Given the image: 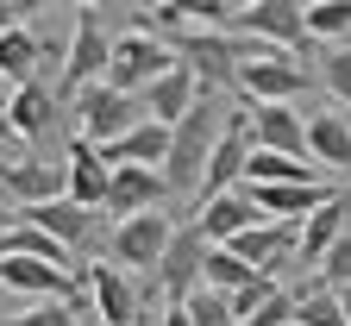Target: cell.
Returning <instances> with one entry per match:
<instances>
[{
    "label": "cell",
    "mask_w": 351,
    "mask_h": 326,
    "mask_svg": "<svg viewBox=\"0 0 351 326\" xmlns=\"http://www.w3.org/2000/svg\"><path fill=\"white\" fill-rule=\"evenodd\" d=\"M339 314H345V326H351V289H339Z\"/></svg>",
    "instance_id": "cell-35"
},
{
    "label": "cell",
    "mask_w": 351,
    "mask_h": 326,
    "mask_svg": "<svg viewBox=\"0 0 351 326\" xmlns=\"http://www.w3.org/2000/svg\"><path fill=\"white\" fill-rule=\"evenodd\" d=\"M295 326H345V314H339V295L332 289H295Z\"/></svg>",
    "instance_id": "cell-25"
},
{
    "label": "cell",
    "mask_w": 351,
    "mask_h": 326,
    "mask_svg": "<svg viewBox=\"0 0 351 326\" xmlns=\"http://www.w3.org/2000/svg\"><path fill=\"white\" fill-rule=\"evenodd\" d=\"M0 289L32 295V301H82V276L51 270L38 257H0Z\"/></svg>",
    "instance_id": "cell-13"
},
{
    "label": "cell",
    "mask_w": 351,
    "mask_h": 326,
    "mask_svg": "<svg viewBox=\"0 0 351 326\" xmlns=\"http://www.w3.org/2000/svg\"><path fill=\"white\" fill-rule=\"evenodd\" d=\"M13 138V126H7V95H0V145Z\"/></svg>",
    "instance_id": "cell-34"
},
{
    "label": "cell",
    "mask_w": 351,
    "mask_h": 326,
    "mask_svg": "<svg viewBox=\"0 0 351 326\" xmlns=\"http://www.w3.org/2000/svg\"><path fill=\"white\" fill-rule=\"evenodd\" d=\"M169 51L176 63H182L201 88H213V95H226V88L239 82V63L251 57V44L239 32H207V25H182L169 38Z\"/></svg>",
    "instance_id": "cell-2"
},
{
    "label": "cell",
    "mask_w": 351,
    "mask_h": 326,
    "mask_svg": "<svg viewBox=\"0 0 351 326\" xmlns=\"http://www.w3.org/2000/svg\"><path fill=\"white\" fill-rule=\"evenodd\" d=\"M7 126H13V138H44V132L57 126L51 88H44V82H19V88H7Z\"/></svg>",
    "instance_id": "cell-20"
},
{
    "label": "cell",
    "mask_w": 351,
    "mask_h": 326,
    "mask_svg": "<svg viewBox=\"0 0 351 326\" xmlns=\"http://www.w3.org/2000/svg\"><path fill=\"white\" fill-rule=\"evenodd\" d=\"M226 119H232L226 95L201 88L195 107L169 126V151H163V163H157V176H163L169 195H195V189H201V170H207V157H213V145H219V132H226Z\"/></svg>",
    "instance_id": "cell-1"
},
{
    "label": "cell",
    "mask_w": 351,
    "mask_h": 326,
    "mask_svg": "<svg viewBox=\"0 0 351 326\" xmlns=\"http://www.w3.org/2000/svg\"><path fill=\"white\" fill-rule=\"evenodd\" d=\"M195 95H201V82H195L182 63H176L169 75H157V82L145 88L138 101H145V119H157V126H176V119H182V113L195 107Z\"/></svg>",
    "instance_id": "cell-22"
},
{
    "label": "cell",
    "mask_w": 351,
    "mask_h": 326,
    "mask_svg": "<svg viewBox=\"0 0 351 326\" xmlns=\"http://www.w3.org/2000/svg\"><path fill=\"white\" fill-rule=\"evenodd\" d=\"M232 32L245 44H263V51H301V44H307L301 0H251V7H239V25Z\"/></svg>",
    "instance_id": "cell-10"
},
{
    "label": "cell",
    "mask_w": 351,
    "mask_h": 326,
    "mask_svg": "<svg viewBox=\"0 0 351 326\" xmlns=\"http://www.w3.org/2000/svg\"><path fill=\"white\" fill-rule=\"evenodd\" d=\"M0 95H7V88H0Z\"/></svg>",
    "instance_id": "cell-36"
},
{
    "label": "cell",
    "mask_w": 351,
    "mask_h": 326,
    "mask_svg": "<svg viewBox=\"0 0 351 326\" xmlns=\"http://www.w3.org/2000/svg\"><path fill=\"white\" fill-rule=\"evenodd\" d=\"M163 326H195V320H189L182 307H163Z\"/></svg>",
    "instance_id": "cell-33"
},
{
    "label": "cell",
    "mask_w": 351,
    "mask_h": 326,
    "mask_svg": "<svg viewBox=\"0 0 351 326\" xmlns=\"http://www.w3.org/2000/svg\"><path fill=\"white\" fill-rule=\"evenodd\" d=\"M320 82L332 88V101H351V51H345V44L320 57Z\"/></svg>",
    "instance_id": "cell-30"
},
{
    "label": "cell",
    "mask_w": 351,
    "mask_h": 326,
    "mask_svg": "<svg viewBox=\"0 0 351 326\" xmlns=\"http://www.w3.org/2000/svg\"><path fill=\"white\" fill-rule=\"evenodd\" d=\"M0 326H88V289L82 301H32L25 314H7Z\"/></svg>",
    "instance_id": "cell-23"
},
{
    "label": "cell",
    "mask_w": 351,
    "mask_h": 326,
    "mask_svg": "<svg viewBox=\"0 0 351 326\" xmlns=\"http://www.w3.org/2000/svg\"><path fill=\"white\" fill-rule=\"evenodd\" d=\"M163 151H169V126H157V119H138L125 138H113V145H101V163L107 170H125V163H138V170H157L163 163Z\"/></svg>",
    "instance_id": "cell-19"
},
{
    "label": "cell",
    "mask_w": 351,
    "mask_h": 326,
    "mask_svg": "<svg viewBox=\"0 0 351 326\" xmlns=\"http://www.w3.org/2000/svg\"><path fill=\"white\" fill-rule=\"evenodd\" d=\"M182 314H189L195 326H239V314H232V295H219V289H195V295L182 301Z\"/></svg>",
    "instance_id": "cell-27"
},
{
    "label": "cell",
    "mask_w": 351,
    "mask_h": 326,
    "mask_svg": "<svg viewBox=\"0 0 351 326\" xmlns=\"http://www.w3.org/2000/svg\"><path fill=\"white\" fill-rule=\"evenodd\" d=\"M138 119H145V101L138 95H119V88H107V82H95V88L75 95V138L95 145V151L113 145V138H125Z\"/></svg>",
    "instance_id": "cell-5"
},
{
    "label": "cell",
    "mask_w": 351,
    "mask_h": 326,
    "mask_svg": "<svg viewBox=\"0 0 351 326\" xmlns=\"http://www.w3.org/2000/svg\"><path fill=\"white\" fill-rule=\"evenodd\" d=\"M82 289H88V314H95L101 326H138V314H145V289L132 283L125 270H113V264H88V270H82Z\"/></svg>",
    "instance_id": "cell-9"
},
{
    "label": "cell",
    "mask_w": 351,
    "mask_h": 326,
    "mask_svg": "<svg viewBox=\"0 0 351 326\" xmlns=\"http://www.w3.org/2000/svg\"><path fill=\"white\" fill-rule=\"evenodd\" d=\"M207 239H201V226L189 220V226H176V239H169V251H163V264L151 270V289L169 301V307H182L195 289H201V264H207Z\"/></svg>",
    "instance_id": "cell-8"
},
{
    "label": "cell",
    "mask_w": 351,
    "mask_h": 326,
    "mask_svg": "<svg viewBox=\"0 0 351 326\" xmlns=\"http://www.w3.org/2000/svg\"><path fill=\"white\" fill-rule=\"evenodd\" d=\"M69 51H63V88L69 95H82V88H95L101 75H107V51H113V38H107V25H101V7H69Z\"/></svg>",
    "instance_id": "cell-7"
},
{
    "label": "cell",
    "mask_w": 351,
    "mask_h": 326,
    "mask_svg": "<svg viewBox=\"0 0 351 326\" xmlns=\"http://www.w3.org/2000/svg\"><path fill=\"white\" fill-rule=\"evenodd\" d=\"M251 276H257L251 264H239V257H232L226 245H213V251H207V264H201V289H219V295H239V289L251 283Z\"/></svg>",
    "instance_id": "cell-24"
},
{
    "label": "cell",
    "mask_w": 351,
    "mask_h": 326,
    "mask_svg": "<svg viewBox=\"0 0 351 326\" xmlns=\"http://www.w3.org/2000/svg\"><path fill=\"white\" fill-rule=\"evenodd\" d=\"M307 157H314L320 170H351V119L339 107L307 113Z\"/></svg>",
    "instance_id": "cell-21"
},
{
    "label": "cell",
    "mask_w": 351,
    "mask_h": 326,
    "mask_svg": "<svg viewBox=\"0 0 351 326\" xmlns=\"http://www.w3.org/2000/svg\"><path fill=\"white\" fill-rule=\"evenodd\" d=\"M245 132L257 151H282V157H307V119L295 107H245ZM314 163V157H307Z\"/></svg>",
    "instance_id": "cell-15"
},
{
    "label": "cell",
    "mask_w": 351,
    "mask_h": 326,
    "mask_svg": "<svg viewBox=\"0 0 351 326\" xmlns=\"http://www.w3.org/2000/svg\"><path fill=\"white\" fill-rule=\"evenodd\" d=\"M251 107H295L307 95V69L289 57V51H263V44H251V57L239 63V82Z\"/></svg>",
    "instance_id": "cell-3"
},
{
    "label": "cell",
    "mask_w": 351,
    "mask_h": 326,
    "mask_svg": "<svg viewBox=\"0 0 351 326\" xmlns=\"http://www.w3.org/2000/svg\"><path fill=\"white\" fill-rule=\"evenodd\" d=\"M0 189H7L19 207H44L63 195V163L44 157H0Z\"/></svg>",
    "instance_id": "cell-16"
},
{
    "label": "cell",
    "mask_w": 351,
    "mask_h": 326,
    "mask_svg": "<svg viewBox=\"0 0 351 326\" xmlns=\"http://www.w3.org/2000/svg\"><path fill=\"white\" fill-rule=\"evenodd\" d=\"M195 226H201V239H207V245H232L239 232L263 226V213H257L251 189H226V195H213V201L195 207Z\"/></svg>",
    "instance_id": "cell-14"
},
{
    "label": "cell",
    "mask_w": 351,
    "mask_h": 326,
    "mask_svg": "<svg viewBox=\"0 0 351 326\" xmlns=\"http://www.w3.org/2000/svg\"><path fill=\"white\" fill-rule=\"evenodd\" d=\"M276 289H282V283H276V276H263V270H257V276H251V283H245V289L232 295V314H239V326H245V320H251V314H257L263 301H270Z\"/></svg>",
    "instance_id": "cell-29"
},
{
    "label": "cell",
    "mask_w": 351,
    "mask_h": 326,
    "mask_svg": "<svg viewBox=\"0 0 351 326\" xmlns=\"http://www.w3.org/2000/svg\"><path fill=\"white\" fill-rule=\"evenodd\" d=\"M289 326H295V320H289Z\"/></svg>",
    "instance_id": "cell-37"
},
{
    "label": "cell",
    "mask_w": 351,
    "mask_h": 326,
    "mask_svg": "<svg viewBox=\"0 0 351 326\" xmlns=\"http://www.w3.org/2000/svg\"><path fill=\"white\" fill-rule=\"evenodd\" d=\"M289 320H295V289H276V295L263 301V307H257L245 326H289Z\"/></svg>",
    "instance_id": "cell-31"
},
{
    "label": "cell",
    "mask_w": 351,
    "mask_h": 326,
    "mask_svg": "<svg viewBox=\"0 0 351 326\" xmlns=\"http://www.w3.org/2000/svg\"><path fill=\"white\" fill-rule=\"evenodd\" d=\"M25 13H32V7H19V0H0V38L19 32V25H25Z\"/></svg>",
    "instance_id": "cell-32"
},
{
    "label": "cell",
    "mask_w": 351,
    "mask_h": 326,
    "mask_svg": "<svg viewBox=\"0 0 351 326\" xmlns=\"http://www.w3.org/2000/svg\"><path fill=\"white\" fill-rule=\"evenodd\" d=\"M19 220L38 226V232H51L69 257H82L88 245H101V213H95V207H75V201H63V195L44 201V207H19Z\"/></svg>",
    "instance_id": "cell-11"
},
{
    "label": "cell",
    "mask_w": 351,
    "mask_h": 326,
    "mask_svg": "<svg viewBox=\"0 0 351 326\" xmlns=\"http://www.w3.org/2000/svg\"><path fill=\"white\" fill-rule=\"evenodd\" d=\"M245 157H251V132H245V107H239V113L226 119V132H219V145H213L207 170H201L195 207H201V201H213V195H226V189H239V182H245Z\"/></svg>",
    "instance_id": "cell-12"
},
{
    "label": "cell",
    "mask_w": 351,
    "mask_h": 326,
    "mask_svg": "<svg viewBox=\"0 0 351 326\" xmlns=\"http://www.w3.org/2000/svg\"><path fill=\"white\" fill-rule=\"evenodd\" d=\"M176 69V51L163 38H145V32H119L113 38V51H107V88H119V95H145V88L157 82V75H169Z\"/></svg>",
    "instance_id": "cell-6"
},
{
    "label": "cell",
    "mask_w": 351,
    "mask_h": 326,
    "mask_svg": "<svg viewBox=\"0 0 351 326\" xmlns=\"http://www.w3.org/2000/svg\"><path fill=\"white\" fill-rule=\"evenodd\" d=\"M301 25H307V38H345L351 0H314V7H301Z\"/></svg>",
    "instance_id": "cell-26"
},
{
    "label": "cell",
    "mask_w": 351,
    "mask_h": 326,
    "mask_svg": "<svg viewBox=\"0 0 351 326\" xmlns=\"http://www.w3.org/2000/svg\"><path fill=\"white\" fill-rule=\"evenodd\" d=\"M107 182H113V170L101 163V151L75 138V145L63 151V201L95 207V213H101V207H107Z\"/></svg>",
    "instance_id": "cell-17"
},
{
    "label": "cell",
    "mask_w": 351,
    "mask_h": 326,
    "mask_svg": "<svg viewBox=\"0 0 351 326\" xmlns=\"http://www.w3.org/2000/svg\"><path fill=\"white\" fill-rule=\"evenodd\" d=\"M163 195H169V189H163L157 170L125 163V170H113V182H107V207H101V213H113V220H138V213H151Z\"/></svg>",
    "instance_id": "cell-18"
},
{
    "label": "cell",
    "mask_w": 351,
    "mask_h": 326,
    "mask_svg": "<svg viewBox=\"0 0 351 326\" xmlns=\"http://www.w3.org/2000/svg\"><path fill=\"white\" fill-rule=\"evenodd\" d=\"M169 239H176V220H169L163 207H151V213H138V220H119V226L107 232V264L125 270V276H151V270L163 264Z\"/></svg>",
    "instance_id": "cell-4"
},
{
    "label": "cell",
    "mask_w": 351,
    "mask_h": 326,
    "mask_svg": "<svg viewBox=\"0 0 351 326\" xmlns=\"http://www.w3.org/2000/svg\"><path fill=\"white\" fill-rule=\"evenodd\" d=\"M314 270H320V289H332V295H339V289H351V232H345V239H339Z\"/></svg>",
    "instance_id": "cell-28"
}]
</instances>
